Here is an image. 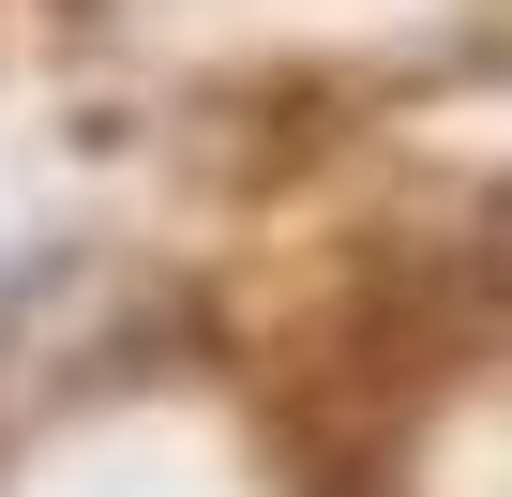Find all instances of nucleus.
<instances>
[{
	"label": "nucleus",
	"mask_w": 512,
	"mask_h": 497,
	"mask_svg": "<svg viewBox=\"0 0 512 497\" xmlns=\"http://www.w3.org/2000/svg\"><path fill=\"white\" fill-rule=\"evenodd\" d=\"M482 257H497V272H512V196H497V211H482Z\"/></svg>",
	"instance_id": "nucleus-1"
}]
</instances>
